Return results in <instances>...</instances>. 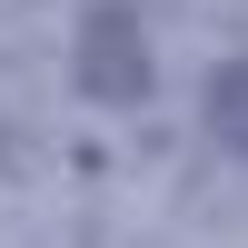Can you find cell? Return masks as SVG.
<instances>
[{
    "mask_svg": "<svg viewBox=\"0 0 248 248\" xmlns=\"http://www.w3.org/2000/svg\"><path fill=\"white\" fill-rule=\"evenodd\" d=\"M70 60H79V90H90L99 109L149 99V30H139V0H90Z\"/></svg>",
    "mask_w": 248,
    "mask_h": 248,
    "instance_id": "obj_1",
    "label": "cell"
},
{
    "mask_svg": "<svg viewBox=\"0 0 248 248\" xmlns=\"http://www.w3.org/2000/svg\"><path fill=\"white\" fill-rule=\"evenodd\" d=\"M199 119H209V139H218V149H238V159H248V60H218V70H209Z\"/></svg>",
    "mask_w": 248,
    "mask_h": 248,
    "instance_id": "obj_2",
    "label": "cell"
}]
</instances>
